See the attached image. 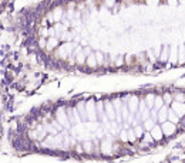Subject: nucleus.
Instances as JSON below:
<instances>
[{
	"instance_id": "obj_34",
	"label": "nucleus",
	"mask_w": 185,
	"mask_h": 163,
	"mask_svg": "<svg viewBox=\"0 0 185 163\" xmlns=\"http://www.w3.org/2000/svg\"><path fill=\"white\" fill-rule=\"evenodd\" d=\"M123 61H124L123 57H118V58H117V62H115V64H117V65H121V64H123Z\"/></svg>"
},
{
	"instance_id": "obj_8",
	"label": "nucleus",
	"mask_w": 185,
	"mask_h": 163,
	"mask_svg": "<svg viewBox=\"0 0 185 163\" xmlns=\"http://www.w3.org/2000/svg\"><path fill=\"white\" fill-rule=\"evenodd\" d=\"M111 151H113V145H111V138L107 136L105 139H103L101 142V153L104 155H110Z\"/></svg>"
},
{
	"instance_id": "obj_19",
	"label": "nucleus",
	"mask_w": 185,
	"mask_h": 163,
	"mask_svg": "<svg viewBox=\"0 0 185 163\" xmlns=\"http://www.w3.org/2000/svg\"><path fill=\"white\" fill-rule=\"evenodd\" d=\"M87 64H88V67L94 68L97 65V58H96V54H91L90 57H87Z\"/></svg>"
},
{
	"instance_id": "obj_17",
	"label": "nucleus",
	"mask_w": 185,
	"mask_h": 163,
	"mask_svg": "<svg viewBox=\"0 0 185 163\" xmlns=\"http://www.w3.org/2000/svg\"><path fill=\"white\" fill-rule=\"evenodd\" d=\"M177 54H178V48H177L175 46H172L171 47V54H170V61L172 62V64H175L177 62Z\"/></svg>"
},
{
	"instance_id": "obj_4",
	"label": "nucleus",
	"mask_w": 185,
	"mask_h": 163,
	"mask_svg": "<svg viewBox=\"0 0 185 163\" xmlns=\"http://www.w3.org/2000/svg\"><path fill=\"white\" fill-rule=\"evenodd\" d=\"M104 108H105V114H107L108 119L111 122L117 121V112H115V108H114V104L111 101H105L104 102Z\"/></svg>"
},
{
	"instance_id": "obj_22",
	"label": "nucleus",
	"mask_w": 185,
	"mask_h": 163,
	"mask_svg": "<svg viewBox=\"0 0 185 163\" xmlns=\"http://www.w3.org/2000/svg\"><path fill=\"white\" fill-rule=\"evenodd\" d=\"M168 121H170V122H172V123H177L179 121V118L177 116V114L172 111V109H170V114H168Z\"/></svg>"
},
{
	"instance_id": "obj_26",
	"label": "nucleus",
	"mask_w": 185,
	"mask_h": 163,
	"mask_svg": "<svg viewBox=\"0 0 185 163\" xmlns=\"http://www.w3.org/2000/svg\"><path fill=\"white\" fill-rule=\"evenodd\" d=\"M96 58H97V62H98V64H101V62L104 61V56H103V52L98 51V50L96 51Z\"/></svg>"
},
{
	"instance_id": "obj_6",
	"label": "nucleus",
	"mask_w": 185,
	"mask_h": 163,
	"mask_svg": "<svg viewBox=\"0 0 185 163\" xmlns=\"http://www.w3.org/2000/svg\"><path fill=\"white\" fill-rule=\"evenodd\" d=\"M140 102H141V101H140L137 96H133V98H130V101H128V109H130V114H131V115L138 114Z\"/></svg>"
},
{
	"instance_id": "obj_7",
	"label": "nucleus",
	"mask_w": 185,
	"mask_h": 163,
	"mask_svg": "<svg viewBox=\"0 0 185 163\" xmlns=\"http://www.w3.org/2000/svg\"><path fill=\"white\" fill-rule=\"evenodd\" d=\"M161 129H162V132H164V135L165 136H171V135H174L175 133V123H172V122H170V121H166V122H164L162 125H161Z\"/></svg>"
},
{
	"instance_id": "obj_11",
	"label": "nucleus",
	"mask_w": 185,
	"mask_h": 163,
	"mask_svg": "<svg viewBox=\"0 0 185 163\" xmlns=\"http://www.w3.org/2000/svg\"><path fill=\"white\" fill-rule=\"evenodd\" d=\"M63 17H64V12H63L61 7H57V9L53 12V14H51V20H53V22H60V20H63Z\"/></svg>"
},
{
	"instance_id": "obj_13",
	"label": "nucleus",
	"mask_w": 185,
	"mask_h": 163,
	"mask_svg": "<svg viewBox=\"0 0 185 163\" xmlns=\"http://www.w3.org/2000/svg\"><path fill=\"white\" fill-rule=\"evenodd\" d=\"M46 133H47L46 126H39V128L33 132V136L34 138H37V139H43L44 136H46Z\"/></svg>"
},
{
	"instance_id": "obj_30",
	"label": "nucleus",
	"mask_w": 185,
	"mask_h": 163,
	"mask_svg": "<svg viewBox=\"0 0 185 163\" xmlns=\"http://www.w3.org/2000/svg\"><path fill=\"white\" fill-rule=\"evenodd\" d=\"M144 141L147 142V143H151V142L154 141V138H152L151 133H145V135H144Z\"/></svg>"
},
{
	"instance_id": "obj_5",
	"label": "nucleus",
	"mask_w": 185,
	"mask_h": 163,
	"mask_svg": "<svg viewBox=\"0 0 185 163\" xmlns=\"http://www.w3.org/2000/svg\"><path fill=\"white\" fill-rule=\"evenodd\" d=\"M171 109L177 114V116L181 119L182 116L185 115V104L184 102H178V101H174L172 105H171Z\"/></svg>"
},
{
	"instance_id": "obj_28",
	"label": "nucleus",
	"mask_w": 185,
	"mask_h": 163,
	"mask_svg": "<svg viewBox=\"0 0 185 163\" xmlns=\"http://www.w3.org/2000/svg\"><path fill=\"white\" fill-rule=\"evenodd\" d=\"M120 138L123 139L124 142H128V131H121V133H120Z\"/></svg>"
},
{
	"instance_id": "obj_31",
	"label": "nucleus",
	"mask_w": 185,
	"mask_h": 163,
	"mask_svg": "<svg viewBox=\"0 0 185 163\" xmlns=\"http://www.w3.org/2000/svg\"><path fill=\"white\" fill-rule=\"evenodd\" d=\"M175 98H177V101H178V102H184V94H177V96H175Z\"/></svg>"
},
{
	"instance_id": "obj_32",
	"label": "nucleus",
	"mask_w": 185,
	"mask_h": 163,
	"mask_svg": "<svg viewBox=\"0 0 185 163\" xmlns=\"http://www.w3.org/2000/svg\"><path fill=\"white\" fill-rule=\"evenodd\" d=\"M164 101H165L166 104H170V102H171V95H168V94H165V95H164Z\"/></svg>"
},
{
	"instance_id": "obj_23",
	"label": "nucleus",
	"mask_w": 185,
	"mask_h": 163,
	"mask_svg": "<svg viewBox=\"0 0 185 163\" xmlns=\"http://www.w3.org/2000/svg\"><path fill=\"white\" fill-rule=\"evenodd\" d=\"M83 146H84V151L87 152V153H90V152H91V149H92V143L90 141H84V143H83Z\"/></svg>"
},
{
	"instance_id": "obj_27",
	"label": "nucleus",
	"mask_w": 185,
	"mask_h": 163,
	"mask_svg": "<svg viewBox=\"0 0 185 163\" xmlns=\"http://www.w3.org/2000/svg\"><path fill=\"white\" fill-rule=\"evenodd\" d=\"M135 133H134V129H128V142H134L135 141Z\"/></svg>"
},
{
	"instance_id": "obj_16",
	"label": "nucleus",
	"mask_w": 185,
	"mask_h": 163,
	"mask_svg": "<svg viewBox=\"0 0 185 163\" xmlns=\"http://www.w3.org/2000/svg\"><path fill=\"white\" fill-rule=\"evenodd\" d=\"M54 30H56L57 37H60L63 33H66V31H67V28L64 27V24H63V23H57V24H56V27H54Z\"/></svg>"
},
{
	"instance_id": "obj_14",
	"label": "nucleus",
	"mask_w": 185,
	"mask_h": 163,
	"mask_svg": "<svg viewBox=\"0 0 185 163\" xmlns=\"http://www.w3.org/2000/svg\"><path fill=\"white\" fill-rule=\"evenodd\" d=\"M162 108H164V99L161 96H155V102H154V108L152 109L155 112H160Z\"/></svg>"
},
{
	"instance_id": "obj_29",
	"label": "nucleus",
	"mask_w": 185,
	"mask_h": 163,
	"mask_svg": "<svg viewBox=\"0 0 185 163\" xmlns=\"http://www.w3.org/2000/svg\"><path fill=\"white\" fill-rule=\"evenodd\" d=\"M92 48H91V47H84V48H83V52H84V54H86V57H90V56H91V54H92Z\"/></svg>"
},
{
	"instance_id": "obj_15",
	"label": "nucleus",
	"mask_w": 185,
	"mask_h": 163,
	"mask_svg": "<svg viewBox=\"0 0 185 163\" xmlns=\"http://www.w3.org/2000/svg\"><path fill=\"white\" fill-rule=\"evenodd\" d=\"M178 62L179 64L185 62V46H179L178 47Z\"/></svg>"
},
{
	"instance_id": "obj_33",
	"label": "nucleus",
	"mask_w": 185,
	"mask_h": 163,
	"mask_svg": "<svg viewBox=\"0 0 185 163\" xmlns=\"http://www.w3.org/2000/svg\"><path fill=\"white\" fill-rule=\"evenodd\" d=\"M39 44H40V47H44V46L47 47V44H46V40H44V38H41V40L39 41Z\"/></svg>"
},
{
	"instance_id": "obj_1",
	"label": "nucleus",
	"mask_w": 185,
	"mask_h": 163,
	"mask_svg": "<svg viewBox=\"0 0 185 163\" xmlns=\"http://www.w3.org/2000/svg\"><path fill=\"white\" fill-rule=\"evenodd\" d=\"M56 119L60 125L64 128V129H68L71 126V122H70V118H68V114H66V109L64 108H59L57 109V114H56Z\"/></svg>"
},
{
	"instance_id": "obj_20",
	"label": "nucleus",
	"mask_w": 185,
	"mask_h": 163,
	"mask_svg": "<svg viewBox=\"0 0 185 163\" xmlns=\"http://www.w3.org/2000/svg\"><path fill=\"white\" fill-rule=\"evenodd\" d=\"M144 128H145L147 131H150V132H151V131L155 128V121H154V119L145 121V122H144Z\"/></svg>"
},
{
	"instance_id": "obj_10",
	"label": "nucleus",
	"mask_w": 185,
	"mask_h": 163,
	"mask_svg": "<svg viewBox=\"0 0 185 163\" xmlns=\"http://www.w3.org/2000/svg\"><path fill=\"white\" fill-rule=\"evenodd\" d=\"M150 133L152 135L154 141H161V139H162V136H164L162 129H161V126H158V125H155V128H154V129H152Z\"/></svg>"
},
{
	"instance_id": "obj_2",
	"label": "nucleus",
	"mask_w": 185,
	"mask_h": 163,
	"mask_svg": "<svg viewBox=\"0 0 185 163\" xmlns=\"http://www.w3.org/2000/svg\"><path fill=\"white\" fill-rule=\"evenodd\" d=\"M77 47V44L76 43H64L61 47L59 48V56L61 57V58H68V57L73 54L74 48Z\"/></svg>"
},
{
	"instance_id": "obj_25",
	"label": "nucleus",
	"mask_w": 185,
	"mask_h": 163,
	"mask_svg": "<svg viewBox=\"0 0 185 163\" xmlns=\"http://www.w3.org/2000/svg\"><path fill=\"white\" fill-rule=\"evenodd\" d=\"M76 58H77V62H78V64H83V62L86 61V58H87V57H86V54H84V52L81 51L80 54H78V56L76 57Z\"/></svg>"
},
{
	"instance_id": "obj_21",
	"label": "nucleus",
	"mask_w": 185,
	"mask_h": 163,
	"mask_svg": "<svg viewBox=\"0 0 185 163\" xmlns=\"http://www.w3.org/2000/svg\"><path fill=\"white\" fill-rule=\"evenodd\" d=\"M145 102H147V105H148V108L151 109V108H154V102H155V96L154 95H147V98H145Z\"/></svg>"
},
{
	"instance_id": "obj_3",
	"label": "nucleus",
	"mask_w": 185,
	"mask_h": 163,
	"mask_svg": "<svg viewBox=\"0 0 185 163\" xmlns=\"http://www.w3.org/2000/svg\"><path fill=\"white\" fill-rule=\"evenodd\" d=\"M86 114L87 119L90 122H96L97 121V105L94 104V101H88L86 104Z\"/></svg>"
},
{
	"instance_id": "obj_18",
	"label": "nucleus",
	"mask_w": 185,
	"mask_h": 163,
	"mask_svg": "<svg viewBox=\"0 0 185 163\" xmlns=\"http://www.w3.org/2000/svg\"><path fill=\"white\" fill-rule=\"evenodd\" d=\"M57 44H59V38H57V37H51L49 41H47V48L53 50L54 47H57Z\"/></svg>"
},
{
	"instance_id": "obj_9",
	"label": "nucleus",
	"mask_w": 185,
	"mask_h": 163,
	"mask_svg": "<svg viewBox=\"0 0 185 163\" xmlns=\"http://www.w3.org/2000/svg\"><path fill=\"white\" fill-rule=\"evenodd\" d=\"M170 54H171V47L170 46H164L162 47V52H161V56H160V60L162 62L170 61Z\"/></svg>"
},
{
	"instance_id": "obj_24",
	"label": "nucleus",
	"mask_w": 185,
	"mask_h": 163,
	"mask_svg": "<svg viewBox=\"0 0 185 163\" xmlns=\"http://www.w3.org/2000/svg\"><path fill=\"white\" fill-rule=\"evenodd\" d=\"M134 133H135L137 138H141V136L144 135V128H142V126H137V128H134Z\"/></svg>"
},
{
	"instance_id": "obj_12",
	"label": "nucleus",
	"mask_w": 185,
	"mask_h": 163,
	"mask_svg": "<svg viewBox=\"0 0 185 163\" xmlns=\"http://www.w3.org/2000/svg\"><path fill=\"white\" fill-rule=\"evenodd\" d=\"M168 114H170V109H168L166 106H164L162 109L158 112V122H161V123L166 122V119H168Z\"/></svg>"
}]
</instances>
